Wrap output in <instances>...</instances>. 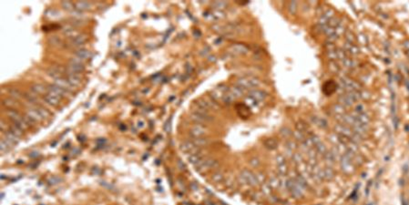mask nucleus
I'll list each match as a JSON object with an SVG mask.
<instances>
[{"label":"nucleus","instance_id":"f257e3e1","mask_svg":"<svg viewBox=\"0 0 409 205\" xmlns=\"http://www.w3.org/2000/svg\"><path fill=\"white\" fill-rule=\"evenodd\" d=\"M49 117V111L41 106H35L34 108L28 109L26 112V116H25V118L29 122V124L41 122L45 120H47Z\"/></svg>","mask_w":409,"mask_h":205},{"label":"nucleus","instance_id":"f03ea898","mask_svg":"<svg viewBox=\"0 0 409 205\" xmlns=\"http://www.w3.org/2000/svg\"><path fill=\"white\" fill-rule=\"evenodd\" d=\"M7 116H8L9 120L13 122V124L15 126L20 128L22 130L27 129L30 126V124L27 120V119L22 116L21 114H19L16 110H8L7 111Z\"/></svg>","mask_w":409,"mask_h":205},{"label":"nucleus","instance_id":"7ed1b4c3","mask_svg":"<svg viewBox=\"0 0 409 205\" xmlns=\"http://www.w3.org/2000/svg\"><path fill=\"white\" fill-rule=\"evenodd\" d=\"M259 85H260V80L254 77H244V78L239 79L236 82V86L242 88L244 90L257 88Z\"/></svg>","mask_w":409,"mask_h":205},{"label":"nucleus","instance_id":"20e7f679","mask_svg":"<svg viewBox=\"0 0 409 205\" xmlns=\"http://www.w3.org/2000/svg\"><path fill=\"white\" fill-rule=\"evenodd\" d=\"M69 73L72 74H79L84 70V61L79 58H72L69 62V67H67Z\"/></svg>","mask_w":409,"mask_h":205},{"label":"nucleus","instance_id":"39448f33","mask_svg":"<svg viewBox=\"0 0 409 205\" xmlns=\"http://www.w3.org/2000/svg\"><path fill=\"white\" fill-rule=\"evenodd\" d=\"M228 90H229L228 87H226L224 85H221V86L217 87L216 88H214L212 91V92H211V98L216 102L220 101V100H222V99L225 96V94L228 92Z\"/></svg>","mask_w":409,"mask_h":205},{"label":"nucleus","instance_id":"423d86ee","mask_svg":"<svg viewBox=\"0 0 409 205\" xmlns=\"http://www.w3.org/2000/svg\"><path fill=\"white\" fill-rule=\"evenodd\" d=\"M191 119L194 122H196L197 124H203V123L212 120V118L209 115V113H207V112H200V111H194L191 114Z\"/></svg>","mask_w":409,"mask_h":205},{"label":"nucleus","instance_id":"0eeeda50","mask_svg":"<svg viewBox=\"0 0 409 205\" xmlns=\"http://www.w3.org/2000/svg\"><path fill=\"white\" fill-rule=\"evenodd\" d=\"M180 149L182 151H184L190 155L200 151V149L199 147H197L191 141H187L182 142L180 145Z\"/></svg>","mask_w":409,"mask_h":205},{"label":"nucleus","instance_id":"6e6552de","mask_svg":"<svg viewBox=\"0 0 409 205\" xmlns=\"http://www.w3.org/2000/svg\"><path fill=\"white\" fill-rule=\"evenodd\" d=\"M190 133L193 138H201V137H204V135L206 134V129L204 126H202V124L196 123L194 126L191 127Z\"/></svg>","mask_w":409,"mask_h":205},{"label":"nucleus","instance_id":"1a4fd4ad","mask_svg":"<svg viewBox=\"0 0 409 205\" xmlns=\"http://www.w3.org/2000/svg\"><path fill=\"white\" fill-rule=\"evenodd\" d=\"M54 84L56 86L59 87L60 88H62L64 91H66L67 94L70 93L71 91L73 90V87L70 84V82L67 81V79H64V78H59L58 79H55Z\"/></svg>","mask_w":409,"mask_h":205},{"label":"nucleus","instance_id":"9d476101","mask_svg":"<svg viewBox=\"0 0 409 205\" xmlns=\"http://www.w3.org/2000/svg\"><path fill=\"white\" fill-rule=\"evenodd\" d=\"M48 93H50V94H52V95H54L56 97H58L60 99L65 97L67 94L66 91H64L62 88H60L59 87L56 86L55 84L50 85V86L48 87Z\"/></svg>","mask_w":409,"mask_h":205},{"label":"nucleus","instance_id":"9b49d317","mask_svg":"<svg viewBox=\"0 0 409 205\" xmlns=\"http://www.w3.org/2000/svg\"><path fill=\"white\" fill-rule=\"evenodd\" d=\"M228 50L230 53H232L233 55H245L248 52V49L241 44H236V45L232 46L231 48H229Z\"/></svg>","mask_w":409,"mask_h":205},{"label":"nucleus","instance_id":"f8f14e48","mask_svg":"<svg viewBox=\"0 0 409 205\" xmlns=\"http://www.w3.org/2000/svg\"><path fill=\"white\" fill-rule=\"evenodd\" d=\"M67 81L70 82V84L74 88H78L81 85V78L79 74H72V73H69V75H67Z\"/></svg>","mask_w":409,"mask_h":205},{"label":"nucleus","instance_id":"ddd939ff","mask_svg":"<svg viewBox=\"0 0 409 205\" xmlns=\"http://www.w3.org/2000/svg\"><path fill=\"white\" fill-rule=\"evenodd\" d=\"M31 91L37 96L43 95L48 91V87H46L41 83H35L31 86Z\"/></svg>","mask_w":409,"mask_h":205},{"label":"nucleus","instance_id":"4468645a","mask_svg":"<svg viewBox=\"0 0 409 205\" xmlns=\"http://www.w3.org/2000/svg\"><path fill=\"white\" fill-rule=\"evenodd\" d=\"M203 159H204V158H203V155L201 154L200 151V152H197V153H194V154H191V155H189V157H188V161H189V162L191 163V164H193L195 167H196L199 163H200V162L203 161Z\"/></svg>","mask_w":409,"mask_h":205},{"label":"nucleus","instance_id":"2eb2a0df","mask_svg":"<svg viewBox=\"0 0 409 205\" xmlns=\"http://www.w3.org/2000/svg\"><path fill=\"white\" fill-rule=\"evenodd\" d=\"M44 100H46V102H47L49 105L53 106V107H56V106H58V105L60 103V100H61V99L58 98V97H56V96H54V95H52V94H50V93H47L46 95H45V97H44Z\"/></svg>","mask_w":409,"mask_h":205},{"label":"nucleus","instance_id":"dca6fc26","mask_svg":"<svg viewBox=\"0 0 409 205\" xmlns=\"http://www.w3.org/2000/svg\"><path fill=\"white\" fill-rule=\"evenodd\" d=\"M87 41V37L85 35H82V34H78L77 36H75L74 37L71 38V45L74 46V47H79V46L85 44V42Z\"/></svg>","mask_w":409,"mask_h":205},{"label":"nucleus","instance_id":"f3484780","mask_svg":"<svg viewBox=\"0 0 409 205\" xmlns=\"http://www.w3.org/2000/svg\"><path fill=\"white\" fill-rule=\"evenodd\" d=\"M48 75L50 77V78H53L54 79H58L59 78H62L61 75H62V70L59 67H49L48 71H47Z\"/></svg>","mask_w":409,"mask_h":205},{"label":"nucleus","instance_id":"a211bd4d","mask_svg":"<svg viewBox=\"0 0 409 205\" xmlns=\"http://www.w3.org/2000/svg\"><path fill=\"white\" fill-rule=\"evenodd\" d=\"M250 97L253 99L255 101H262L265 99V93L258 89H253L250 91Z\"/></svg>","mask_w":409,"mask_h":205},{"label":"nucleus","instance_id":"6ab92c4d","mask_svg":"<svg viewBox=\"0 0 409 205\" xmlns=\"http://www.w3.org/2000/svg\"><path fill=\"white\" fill-rule=\"evenodd\" d=\"M228 92L236 100V99H239L241 98L244 93H245V90L242 89V88L238 87V86H235V87H233L229 89Z\"/></svg>","mask_w":409,"mask_h":205},{"label":"nucleus","instance_id":"aec40b11","mask_svg":"<svg viewBox=\"0 0 409 205\" xmlns=\"http://www.w3.org/2000/svg\"><path fill=\"white\" fill-rule=\"evenodd\" d=\"M76 57L84 61L85 59H87L90 57V52L86 49H79L76 51Z\"/></svg>","mask_w":409,"mask_h":205},{"label":"nucleus","instance_id":"412c9836","mask_svg":"<svg viewBox=\"0 0 409 205\" xmlns=\"http://www.w3.org/2000/svg\"><path fill=\"white\" fill-rule=\"evenodd\" d=\"M3 105L7 108H10L11 109V108H16L17 106V102L13 98H6L3 100Z\"/></svg>","mask_w":409,"mask_h":205},{"label":"nucleus","instance_id":"4be33fe9","mask_svg":"<svg viewBox=\"0 0 409 205\" xmlns=\"http://www.w3.org/2000/svg\"><path fill=\"white\" fill-rule=\"evenodd\" d=\"M212 180L214 182V183H221V182L224 180V175L222 172L221 171H216L212 174Z\"/></svg>","mask_w":409,"mask_h":205},{"label":"nucleus","instance_id":"5701e85b","mask_svg":"<svg viewBox=\"0 0 409 205\" xmlns=\"http://www.w3.org/2000/svg\"><path fill=\"white\" fill-rule=\"evenodd\" d=\"M197 147H199L200 149L203 146H206L208 144V140L206 139H204L203 137H201V138H193L192 141H191Z\"/></svg>","mask_w":409,"mask_h":205},{"label":"nucleus","instance_id":"b1692460","mask_svg":"<svg viewBox=\"0 0 409 205\" xmlns=\"http://www.w3.org/2000/svg\"><path fill=\"white\" fill-rule=\"evenodd\" d=\"M264 146L269 150H275L278 146V143L274 139H267L264 141Z\"/></svg>","mask_w":409,"mask_h":205},{"label":"nucleus","instance_id":"393cba45","mask_svg":"<svg viewBox=\"0 0 409 205\" xmlns=\"http://www.w3.org/2000/svg\"><path fill=\"white\" fill-rule=\"evenodd\" d=\"M90 3L87 2V1H79L75 4V7L78 9V10H87L89 7H90Z\"/></svg>","mask_w":409,"mask_h":205},{"label":"nucleus","instance_id":"a878e982","mask_svg":"<svg viewBox=\"0 0 409 205\" xmlns=\"http://www.w3.org/2000/svg\"><path fill=\"white\" fill-rule=\"evenodd\" d=\"M11 148H12V145H11L8 141H7L5 139H2V140H1V143H0V150H1L2 153L7 152V151L9 150Z\"/></svg>","mask_w":409,"mask_h":205},{"label":"nucleus","instance_id":"bb28decb","mask_svg":"<svg viewBox=\"0 0 409 205\" xmlns=\"http://www.w3.org/2000/svg\"><path fill=\"white\" fill-rule=\"evenodd\" d=\"M63 32H64V34H65L67 37H70V38H72V37H74L75 36L78 35V33L75 31V29H74L73 28H71V27H67V28H65L64 30H63Z\"/></svg>","mask_w":409,"mask_h":205},{"label":"nucleus","instance_id":"cd10ccee","mask_svg":"<svg viewBox=\"0 0 409 205\" xmlns=\"http://www.w3.org/2000/svg\"><path fill=\"white\" fill-rule=\"evenodd\" d=\"M8 130H9L11 133H13L15 136H16L17 138H20V137H21L22 135H23V130H22L20 128L15 126V125L9 127V129H8Z\"/></svg>","mask_w":409,"mask_h":205},{"label":"nucleus","instance_id":"c85d7f7f","mask_svg":"<svg viewBox=\"0 0 409 205\" xmlns=\"http://www.w3.org/2000/svg\"><path fill=\"white\" fill-rule=\"evenodd\" d=\"M9 95L11 96L10 98H13L14 100H19L21 99L22 97H24L23 95H22V93L20 92V91L16 88H12L9 90Z\"/></svg>","mask_w":409,"mask_h":205},{"label":"nucleus","instance_id":"c756f323","mask_svg":"<svg viewBox=\"0 0 409 205\" xmlns=\"http://www.w3.org/2000/svg\"><path fill=\"white\" fill-rule=\"evenodd\" d=\"M227 4L225 1H215L212 3V7L217 10V11H221L222 9H224L226 7H227Z\"/></svg>","mask_w":409,"mask_h":205},{"label":"nucleus","instance_id":"7c9ffc66","mask_svg":"<svg viewBox=\"0 0 409 205\" xmlns=\"http://www.w3.org/2000/svg\"><path fill=\"white\" fill-rule=\"evenodd\" d=\"M24 98L29 102V103H36L37 101V96L36 94H34L33 92L32 93H29V92H27L25 93V96Z\"/></svg>","mask_w":409,"mask_h":205},{"label":"nucleus","instance_id":"2f4dec72","mask_svg":"<svg viewBox=\"0 0 409 205\" xmlns=\"http://www.w3.org/2000/svg\"><path fill=\"white\" fill-rule=\"evenodd\" d=\"M342 62H343V65L345 67H348V68H353V67H354L356 66V62L354 60L349 58H346L345 59L342 60Z\"/></svg>","mask_w":409,"mask_h":205},{"label":"nucleus","instance_id":"473e14b6","mask_svg":"<svg viewBox=\"0 0 409 205\" xmlns=\"http://www.w3.org/2000/svg\"><path fill=\"white\" fill-rule=\"evenodd\" d=\"M340 23H341L340 19H339L338 17H336V16H333V17H332V18L328 21L327 25H328L329 27L334 28H337V27L340 25Z\"/></svg>","mask_w":409,"mask_h":205},{"label":"nucleus","instance_id":"72a5a7b5","mask_svg":"<svg viewBox=\"0 0 409 205\" xmlns=\"http://www.w3.org/2000/svg\"><path fill=\"white\" fill-rule=\"evenodd\" d=\"M295 128H296V130H297V131H299V132H301V133H304V131L307 130L308 126L306 125L305 122H304L303 120H301V121H299V122L296 124Z\"/></svg>","mask_w":409,"mask_h":205},{"label":"nucleus","instance_id":"f704fd0d","mask_svg":"<svg viewBox=\"0 0 409 205\" xmlns=\"http://www.w3.org/2000/svg\"><path fill=\"white\" fill-rule=\"evenodd\" d=\"M336 54H337V58L340 59V60H344V59H345L347 58L346 51L344 50L343 49H336Z\"/></svg>","mask_w":409,"mask_h":205},{"label":"nucleus","instance_id":"c9c22d12","mask_svg":"<svg viewBox=\"0 0 409 205\" xmlns=\"http://www.w3.org/2000/svg\"><path fill=\"white\" fill-rule=\"evenodd\" d=\"M228 91H229V90H228ZM234 100H235V99H234L229 92H227V93L225 94V96L223 97V99H222V101H223L224 103H226V104H231V103H233Z\"/></svg>","mask_w":409,"mask_h":205},{"label":"nucleus","instance_id":"e433bc0d","mask_svg":"<svg viewBox=\"0 0 409 205\" xmlns=\"http://www.w3.org/2000/svg\"><path fill=\"white\" fill-rule=\"evenodd\" d=\"M249 163H250V165H251L252 167H253V168H257V167H259V166H260V164H261V162L259 161V159H258V158H256V157H253V158H252V159H250V161H249Z\"/></svg>","mask_w":409,"mask_h":205},{"label":"nucleus","instance_id":"4c0bfd02","mask_svg":"<svg viewBox=\"0 0 409 205\" xmlns=\"http://www.w3.org/2000/svg\"><path fill=\"white\" fill-rule=\"evenodd\" d=\"M322 16H323L325 18H326V19L329 21V20H330L332 17H333V16H334V11H333V9L329 8V9H327V10H326V11H325V13H324Z\"/></svg>","mask_w":409,"mask_h":205},{"label":"nucleus","instance_id":"58836bf2","mask_svg":"<svg viewBox=\"0 0 409 205\" xmlns=\"http://www.w3.org/2000/svg\"><path fill=\"white\" fill-rule=\"evenodd\" d=\"M281 135L283 137L284 139H289L290 137L292 135V131L288 129V128H283L282 130H281Z\"/></svg>","mask_w":409,"mask_h":205},{"label":"nucleus","instance_id":"ea45409f","mask_svg":"<svg viewBox=\"0 0 409 205\" xmlns=\"http://www.w3.org/2000/svg\"><path fill=\"white\" fill-rule=\"evenodd\" d=\"M288 9L290 11L291 14H294L295 12H296L297 10V3L296 2H294V1H292L289 3L288 5Z\"/></svg>","mask_w":409,"mask_h":205},{"label":"nucleus","instance_id":"a19ab883","mask_svg":"<svg viewBox=\"0 0 409 205\" xmlns=\"http://www.w3.org/2000/svg\"><path fill=\"white\" fill-rule=\"evenodd\" d=\"M348 52H349L350 54H352V55L355 56V55H358V54L360 53V49L357 47V46H355V45H354V44H353V45L351 46V48L349 49Z\"/></svg>","mask_w":409,"mask_h":205},{"label":"nucleus","instance_id":"79ce46f5","mask_svg":"<svg viewBox=\"0 0 409 205\" xmlns=\"http://www.w3.org/2000/svg\"><path fill=\"white\" fill-rule=\"evenodd\" d=\"M62 7L66 10H72L74 8L75 5H73L70 1H63L62 2Z\"/></svg>","mask_w":409,"mask_h":205},{"label":"nucleus","instance_id":"37998d69","mask_svg":"<svg viewBox=\"0 0 409 205\" xmlns=\"http://www.w3.org/2000/svg\"><path fill=\"white\" fill-rule=\"evenodd\" d=\"M345 38H346V41L348 43H351V44H354V42L355 41V38H354V34L351 32V31H347L346 34H345Z\"/></svg>","mask_w":409,"mask_h":205},{"label":"nucleus","instance_id":"c03bdc74","mask_svg":"<svg viewBox=\"0 0 409 205\" xmlns=\"http://www.w3.org/2000/svg\"><path fill=\"white\" fill-rule=\"evenodd\" d=\"M333 108H334V112L337 113V114H343L344 111H345L344 106H342L341 104H335L333 106Z\"/></svg>","mask_w":409,"mask_h":205},{"label":"nucleus","instance_id":"a18cd8bd","mask_svg":"<svg viewBox=\"0 0 409 205\" xmlns=\"http://www.w3.org/2000/svg\"><path fill=\"white\" fill-rule=\"evenodd\" d=\"M262 191L264 194H270L271 193V188L270 187L269 184H266V183H263L262 185Z\"/></svg>","mask_w":409,"mask_h":205},{"label":"nucleus","instance_id":"49530a36","mask_svg":"<svg viewBox=\"0 0 409 205\" xmlns=\"http://www.w3.org/2000/svg\"><path fill=\"white\" fill-rule=\"evenodd\" d=\"M329 68H330V70H332L333 72H336L337 73L339 71V67H338V65L335 62H330Z\"/></svg>","mask_w":409,"mask_h":205},{"label":"nucleus","instance_id":"de8ad7c7","mask_svg":"<svg viewBox=\"0 0 409 205\" xmlns=\"http://www.w3.org/2000/svg\"><path fill=\"white\" fill-rule=\"evenodd\" d=\"M276 162H277L278 166L283 165V164H285V158H284L283 155H278V156L276 157Z\"/></svg>","mask_w":409,"mask_h":205},{"label":"nucleus","instance_id":"09e8293b","mask_svg":"<svg viewBox=\"0 0 409 205\" xmlns=\"http://www.w3.org/2000/svg\"><path fill=\"white\" fill-rule=\"evenodd\" d=\"M0 128H1V130H2L3 133L7 132L9 129V127H8V125L7 124V122L5 120H1V123H0Z\"/></svg>","mask_w":409,"mask_h":205},{"label":"nucleus","instance_id":"8fccbe9b","mask_svg":"<svg viewBox=\"0 0 409 205\" xmlns=\"http://www.w3.org/2000/svg\"><path fill=\"white\" fill-rule=\"evenodd\" d=\"M278 172L282 175H284L286 172H287V166L286 164H283V165H280L278 166Z\"/></svg>","mask_w":409,"mask_h":205},{"label":"nucleus","instance_id":"3c124183","mask_svg":"<svg viewBox=\"0 0 409 205\" xmlns=\"http://www.w3.org/2000/svg\"><path fill=\"white\" fill-rule=\"evenodd\" d=\"M327 56L328 58L331 59V60H335L337 58V54H336V49L333 50V51H328L327 52Z\"/></svg>","mask_w":409,"mask_h":205},{"label":"nucleus","instance_id":"603ef678","mask_svg":"<svg viewBox=\"0 0 409 205\" xmlns=\"http://www.w3.org/2000/svg\"><path fill=\"white\" fill-rule=\"evenodd\" d=\"M50 43L52 45H54V46H58V45H59L61 43V40L58 37H52L50 38Z\"/></svg>","mask_w":409,"mask_h":205},{"label":"nucleus","instance_id":"864d4df0","mask_svg":"<svg viewBox=\"0 0 409 205\" xmlns=\"http://www.w3.org/2000/svg\"><path fill=\"white\" fill-rule=\"evenodd\" d=\"M355 110H356V112H357V113L361 114V113H363V112H365L366 108H365V106H363V104H358V105L356 106V108H355Z\"/></svg>","mask_w":409,"mask_h":205},{"label":"nucleus","instance_id":"5fc2aeb1","mask_svg":"<svg viewBox=\"0 0 409 205\" xmlns=\"http://www.w3.org/2000/svg\"><path fill=\"white\" fill-rule=\"evenodd\" d=\"M292 159H293V161H294L295 162H297V163H299V162H301L303 161L302 156H301L300 154H298V153L294 154V155L292 156Z\"/></svg>","mask_w":409,"mask_h":205},{"label":"nucleus","instance_id":"6e6d98bb","mask_svg":"<svg viewBox=\"0 0 409 205\" xmlns=\"http://www.w3.org/2000/svg\"><path fill=\"white\" fill-rule=\"evenodd\" d=\"M326 49H327V52L328 51H333V50L336 49V48H335V46H334L333 43H329V44L326 45Z\"/></svg>","mask_w":409,"mask_h":205},{"label":"nucleus","instance_id":"4d7b16f0","mask_svg":"<svg viewBox=\"0 0 409 205\" xmlns=\"http://www.w3.org/2000/svg\"><path fill=\"white\" fill-rule=\"evenodd\" d=\"M136 126H137V128L140 129H143V128L145 127V122H144V120H139L137 121V125H136Z\"/></svg>","mask_w":409,"mask_h":205},{"label":"nucleus","instance_id":"13d9d810","mask_svg":"<svg viewBox=\"0 0 409 205\" xmlns=\"http://www.w3.org/2000/svg\"><path fill=\"white\" fill-rule=\"evenodd\" d=\"M149 91H150V88H144L143 89H141V92H142L143 94L149 93Z\"/></svg>","mask_w":409,"mask_h":205},{"label":"nucleus","instance_id":"bf43d9fd","mask_svg":"<svg viewBox=\"0 0 409 205\" xmlns=\"http://www.w3.org/2000/svg\"><path fill=\"white\" fill-rule=\"evenodd\" d=\"M404 45H405V46H404V47H405V49H406V50H407V41H405V44H404Z\"/></svg>","mask_w":409,"mask_h":205}]
</instances>
